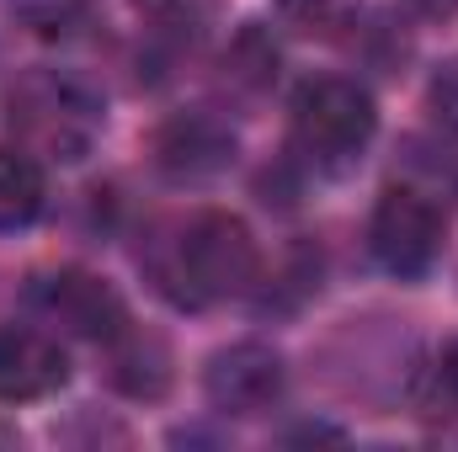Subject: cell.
Here are the masks:
<instances>
[{"label": "cell", "instance_id": "cell-4", "mask_svg": "<svg viewBox=\"0 0 458 452\" xmlns=\"http://www.w3.org/2000/svg\"><path fill=\"white\" fill-rule=\"evenodd\" d=\"M368 245L378 255L384 272L394 277H421L437 266L443 255V208L411 187H389L373 208V224H368Z\"/></svg>", "mask_w": 458, "mask_h": 452}, {"label": "cell", "instance_id": "cell-7", "mask_svg": "<svg viewBox=\"0 0 458 452\" xmlns=\"http://www.w3.org/2000/svg\"><path fill=\"white\" fill-rule=\"evenodd\" d=\"M64 378H70V356L54 336L27 331V325L0 331V399L5 405L48 399L54 389H64Z\"/></svg>", "mask_w": 458, "mask_h": 452}, {"label": "cell", "instance_id": "cell-11", "mask_svg": "<svg viewBox=\"0 0 458 452\" xmlns=\"http://www.w3.org/2000/svg\"><path fill=\"white\" fill-rule=\"evenodd\" d=\"M277 16L304 38H336L352 27L357 0H277Z\"/></svg>", "mask_w": 458, "mask_h": 452}, {"label": "cell", "instance_id": "cell-10", "mask_svg": "<svg viewBox=\"0 0 458 452\" xmlns=\"http://www.w3.org/2000/svg\"><path fill=\"white\" fill-rule=\"evenodd\" d=\"M107 351H113V383L123 389V394L149 399V394L165 389V378H171V356H165L160 340H149V336H139L133 325H123V331L107 340Z\"/></svg>", "mask_w": 458, "mask_h": 452}, {"label": "cell", "instance_id": "cell-6", "mask_svg": "<svg viewBox=\"0 0 458 452\" xmlns=\"http://www.w3.org/2000/svg\"><path fill=\"white\" fill-rule=\"evenodd\" d=\"M32 304L59 325V331H70V336L81 340H107L128 325V309H123V298H117L113 288L102 282V277H91V272H75V266H64V272H48V277H38V288H32Z\"/></svg>", "mask_w": 458, "mask_h": 452}, {"label": "cell", "instance_id": "cell-9", "mask_svg": "<svg viewBox=\"0 0 458 452\" xmlns=\"http://www.w3.org/2000/svg\"><path fill=\"white\" fill-rule=\"evenodd\" d=\"M43 208H48L43 160L21 144H0V234L38 224Z\"/></svg>", "mask_w": 458, "mask_h": 452}, {"label": "cell", "instance_id": "cell-5", "mask_svg": "<svg viewBox=\"0 0 458 452\" xmlns=\"http://www.w3.org/2000/svg\"><path fill=\"white\" fill-rule=\"evenodd\" d=\"M283 356L261 340H234L225 351L208 356V372H203V389H208V405L225 410V415H261L283 399Z\"/></svg>", "mask_w": 458, "mask_h": 452}, {"label": "cell", "instance_id": "cell-13", "mask_svg": "<svg viewBox=\"0 0 458 452\" xmlns=\"http://www.w3.org/2000/svg\"><path fill=\"white\" fill-rule=\"evenodd\" d=\"M437 378H443V389L458 399V340L448 346V356H443V367H437Z\"/></svg>", "mask_w": 458, "mask_h": 452}, {"label": "cell", "instance_id": "cell-12", "mask_svg": "<svg viewBox=\"0 0 458 452\" xmlns=\"http://www.w3.org/2000/svg\"><path fill=\"white\" fill-rule=\"evenodd\" d=\"M11 11H16L21 21L54 32V27H70V21L86 11V0H11Z\"/></svg>", "mask_w": 458, "mask_h": 452}, {"label": "cell", "instance_id": "cell-3", "mask_svg": "<svg viewBox=\"0 0 458 452\" xmlns=\"http://www.w3.org/2000/svg\"><path fill=\"white\" fill-rule=\"evenodd\" d=\"M288 113H293L299 149H310L315 160H352L373 138V128H378L373 96L357 80H336V75L304 80L293 91V107Z\"/></svg>", "mask_w": 458, "mask_h": 452}, {"label": "cell", "instance_id": "cell-8", "mask_svg": "<svg viewBox=\"0 0 458 452\" xmlns=\"http://www.w3.org/2000/svg\"><path fill=\"white\" fill-rule=\"evenodd\" d=\"M155 155H160V165L176 181H203V176H219L229 160H234V138H229V128H219L214 117H176L160 133Z\"/></svg>", "mask_w": 458, "mask_h": 452}, {"label": "cell", "instance_id": "cell-2", "mask_svg": "<svg viewBox=\"0 0 458 452\" xmlns=\"http://www.w3.org/2000/svg\"><path fill=\"white\" fill-rule=\"evenodd\" d=\"M102 122V102L70 75H27L11 96V128L21 133V149L48 160H86Z\"/></svg>", "mask_w": 458, "mask_h": 452}, {"label": "cell", "instance_id": "cell-1", "mask_svg": "<svg viewBox=\"0 0 458 452\" xmlns=\"http://www.w3.org/2000/svg\"><path fill=\"white\" fill-rule=\"evenodd\" d=\"M256 266H261V255H256V239H250L245 219L208 208V213H198L192 224L182 229V239H176V282H182L176 298L182 304H225V298H240V293H250Z\"/></svg>", "mask_w": 458, "mask_h": 452}]
</instances>
